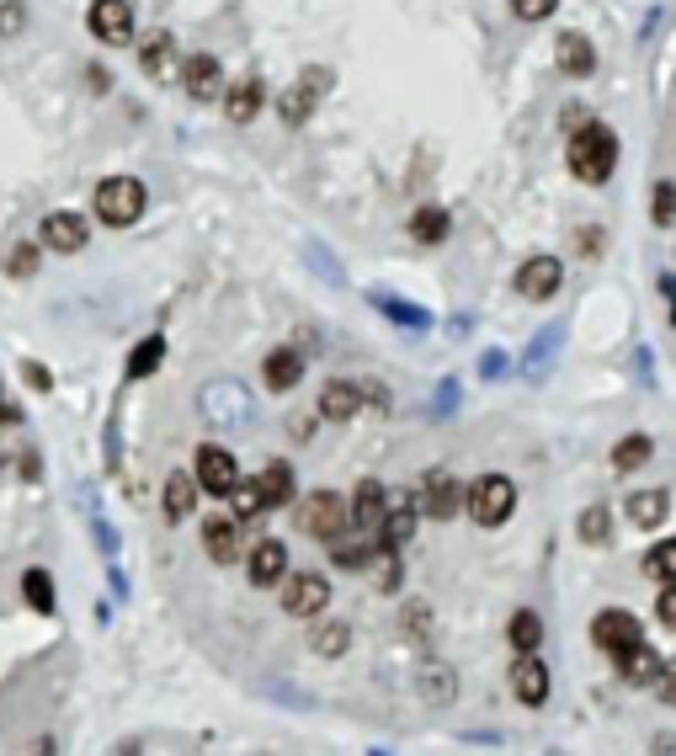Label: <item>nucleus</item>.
<instances>
[{
  "label": "nucleus",
  "mask_w": 676,
  "mask_h": 756,
  "mask_svg": "<svg viewBox=\"0 0 676 756\" xmlns=\"http://www.w3.org/2000/svg\"><path fill=\"white\" fill-rule=\"evenodd\" d=\"M618 171V134L602 123H586L570 139V177L586 187H602Z\"/></svg>",
  "instance_id": "nucleus-1"
},
{
  "label": "nucleus",
  "mask_w": 676,
  "mask_h": 756,
  "mask_svg": "<svg viewBox=\"0 0 676 756\" xmlns=\"http://www.w3.org/2000/svg\"><path fill=\"white\" fill-rule=\"evenodd\" d=\"M144 182H133V177H107V182L96 187V219L101 224H112V230H128V224H139L144 219Z\"/></svg>",
  "instance_id": "nucleus-2"
},
{
  "label": "nucleus",
  "mask_w": 676,
  "mask_h": 756,
  "mask_svg": "<svg viewBox=\"0 0 676 756\" xmlns=\"http://www.w3.org/2000/svg\"><path fill=\"white\" fill-rule=\"evenodd\" d=\"M463 507H469V517H474L480 528H501L506 517L517 512V485L506 480V475H480V480L469 485Z\"/></svg>",
  "instance_id": "nucleus-3"
},
{
  "label": "nucleus",
  "mask_w": 676,
  "mask_h": 756,
  "mask_svg": "<svg viewBox=\"0 0 676 756\" xmlns=\"http://www.w3.org/2000/svg\"><path fill=\"white\" fill-rule=\"evenodd\" d=\"M346 522H352V507L341 501L336 490H314V496L299 501V528H304L309 539H336Z\"/></svg>",
  "instance_id": "nucleus-4"
},
{
  "label": "nucleus",
  "mask_w": 676,
  "mask_h": 756,
  "mask_svg": "<svg viewBox=\"0 0 676 756\" xmlns=\"http://www.w3.org/2000/svg\"><path fill=\"white\" fill-rule=\"evenodd\" d=\"M192 475H197V485H203L208 496H229V490H235V480H240V464H235V454H229V448L203 443V448H197V458H192Z\"/></svg>",
  "instance_id": "nucleus-5"
},
{
  "label": "nucleus",
  "mask_w": 676,
  "mask_h": 756,
  "mask_svg": "<svg viewBox=\"0 0 676 756\" xmlns=\"http://www.w3.org/2000/svg\"><path fill=\"white\" fill-rule=\"evenodd\" d=\"M459 501H463V490L448 469H431L427 480H421V490H416V512H427L431 522H448V517L459 512Z\"/></svg>",
  "instance_id": "nucleus-6"
},
{
  "label": "nucleus",
  "mask_w": 676,
  "mask_h": 756,
  "mask_svg": "<svg viewBox=\"0 0 676 756\" xmlns=\"http://www.w3.org/2000/svg\"><path fill=\"white\" fill-rule=\"evenodd\" d=\"M240 512H214L203 522V554L214 560V565H235L240 560Z\"/></svg>",
  "instance_id": "nucleus-7"
},
{
  "label": "nucleus",
  "mask_w": 676,
  "mask_h": 756,
  "mask_svg": "<svg viewBox=\"0 0 676 756\" xmlns=\"http://www.w3.org/2000/svg\"><path fill=\"white\" fill-rule=\"evenodd\" d=\"M512 693H517V703H527V709H544V703H549V666L538 661V650H517V661H512Z\"/></svg>",
  "instance_id": "nucleus-8"
},
{
  "label": "nucleus",
  "mask_w": 676,
  "mask_h": 756,
  "mask_svg": "<svg viewBox=\"0 0 676 756\" xmlns=\"http://www.w3.org/2000/svg\"><path fill=\"white\" fill-rule=\"evenodd\" d=\"M282 607H288L293 618H320V613L331 607V581H325V575H288Z\"/></svg>",
  "instance_id": "nucleus-9"
},
{
  "label": "nucleus",
  "mask_w": 676,
  "mask_h": 756,
  "mask_svg": "<svg viewBox=\"0 0 676 756\" xmlns=\"http://www.w3.org/2000/svg\"><path fill=\"white\" fill-rule=\"evenodd\" d=\"M559 283H565L559 256H527L523 267H517V294H523V299H554Z\"/></svg>",
  "instance_id": "nucleus-10"
},
{
  "label": "nucleus",
  "mask_w": 676,
  "mask_h": 756,
  "mask_svg": "<svg viewBox=\"0 0 676 756\" xmlns=\"http://www.w3.org/2000/svg\"><path fill=\"white\" fill-rule=\"evenodd\" d=\"M86 22H92V32L101 43H128L133 38V6L128 0H92Z\"/></svg>",
  "instance_id": "nucleus-11"
},
{
  "label": "nucleus",
  "mask_w": 676,
  "mask_h": 756,
  "mask_svg": "<svg viewBox=\"0 0 676 756\" xmlns=\"http://www.w3.org/2000/svg\"><path fill=\"white\" fill-rule=\"evenodd\" d=\"M203 411L224 426H240V422H250V394L240 390L235 379H224V384H208V390H203Z\"/></svg>",
  "instance_id": "nucleus-12"
},
{
  "label": "nucleus",
  "mask_w": 676,
  "mask_h": 756,
  "mask_svg": "<svg viewBox=\"0 0 676 756\" xmlns=\"http://www.w3.org/2000/svg\"><path fill=\"white\" fill-rule=\"evenodd\" d=\"M325 81H331L325 70H309L304 81H293V86L282 92L277 113H282V123H288V128H299V123H304L309 113H314V102H320V92H325Z\"/></svg>",
  "instance_id": "nucleus-13"
},
{
  "label": "nucleus",
  "mask_w": 676,
  "mask_h": 756,
  "mask_svg": "<svg viewBox=\"0 0 676 756\" xmlns=\"http://www.w3.org/2000/svg\"><path fill=\"white\" fill-rule=\"evenodd\" d=\"M182 86L192 102H214V96H224V64L214 54H192L182 64Z\"/></svg>",
  "instance_id": "nucleus-14"
},
{
  "label": "nucleus",
  "mask_w": 676,
  "mask_h": 756,
  "mask_svg": "<svg viewBox=\"0 0 676 756\" xmlns=\"http://www.w3.org/2000/svg\"><path fill=\"white\" fill-rule=\"evenodd\" d=\"M591 639H597V650H608V656H618L623 645H634V639H645L640 635V618L634 613H597V624H591Z\"/></svg>",
  "instance_id": "nucleus-15"
},
{
  "label": "nucleus",
  "mask_w": 676,
  "mask_h": 756,
  "mask_svg": "<svg viewBox=\"0 0 676 756\" xmlns=\"http://www.w3.org/2000/svg\"><path fill=\"white\" fill-rule=\"evenodd\" d=\"M384 512H389V490L378 480H363L357 485V496H352V528L357 533H368V539H378V522H384Z\"/></svg>",
  "instance_id": "nucleus-16"
},
{
  "label": "nucleus",
  "mask_w": 676,
  "mask_h": 756,
  "mask_svg": "<svg viewBox=\"0 0 676 756\" xmlns=\"http://www.w3.org/2000/svg\"><path fill=\"white\" fill-rule=\"evenodd\" d=\"M261 107H267V81L261 75H246V81L224 86V118L229 123H250Z\"/></svg>",
  "instance_id": "nucleus-17"
},
{
  "label": "nucleus",
  "mask_w": 676,
  "mask_h": 756,
  "mask_svg": "<svg viewBox=\"0 0 676 756\" xmlns=\"http://www.w3.org/2000/svg\"><path fill=\"white\" fill-rule=\"evenodd\" d=\"M197 496H203L197 475L171 469V480H165V490H160V507H165V517H171V522H186V517L197 512Z\"/></svg>",
  "instance_id": "nucleus-18"
},
{
  "label": "nucleus",
  "mask_w": 676,
  "mask_h": 756,
  "mask_svg": "<svg viewBox=\"0 0 676 756\" xmlns=\"http://www.w3.org/2000/svg\"><path fill=\"white\" fill-rule=\"evenodd\" d=\"M37 241L49 245V251H60V256H75V251L86 245V219H81V213H49Z\"/></svg>",
  "instance_id": "nucleus-19"
},
{
  "label": "nucleus",
  "mask_w": 676,
  "mask_h": 756,
  "mask_svg": "<svg viewBox=\"0 0 676 756\" xmlns=\"http://www.w3.org/2000/svg\"><path fill=\"white\" fill-rule=\"evenodd\" d=\"M416 533V501L410 496H389V512L378 522V549H400Z\"/></svg>",
  "instance_id": "nucleus-20"
},
{
  "label": "nucleus",
  "mask_w": 676,
  "mask_h": 756,
  "mask_svg": "<svg viewBox=\"0 0 676 756\" xmlns=\"http://www.w3.org/2000/svg\"><path fill=\"white\" fill-rule=\"evenodd\" d=\"M250 586H277V581H288V549L277 544V539H261V544L250 549Z\"/></svg>",
  "instance_id": "nucleus-21"
},
{
  "label": "nucleus",
  "mask_w": 676,
  "mask_h": 756,
  "mask_svg": "<svg viewBox=\"0 0 676 756\" xmlns=\"http://www.w3.org/2000/svg\"><path fill=\"white\" fill-rule=\"evenodd\" d=\"M299 379H304V358L293 352V347H277L272 358L261 363V384L272 394H288V390H299Z\"/></svg>",
  "instance_id": "nucleus-22"
},
{
  "label": "nucleus",
  "mask_w": 676,
  "mask_h": 756,
  "mask_svg": "<svg viewBox=\"0 0 676 756\" xmlns=\"http://www.w3.org/2000/svg\"><path fill=\"white\" fill-rule=\"evenodd\" d=\"M554 60H559V70H565V75L586 81V75L597 70V49H591V38H581V32H559V43H554Z\"/></svg>",
  "instance_id": "nucleus-23"
},
{
  "label": "nucleus",
  "mask_w": 676,
  "mask_h": 756,
  "mask_svg": "<svg viewBox=\"0 0 676 756\" xmlns=\"http://www.w3.org/2000/svg\"><path fill=\"white\" fill-rule=\"evenodd\" d=\"M363 400H368V394L357 390V384H346V379H331V384L320 390V416H325V422H352V416L363 411Z\"/></svg>",
  "instance_id": "nucleus-24"
},
{
  "label": "nucleus",
  "mask_w": 676,
  "mask_h": 756,
  "mask_svg": "<svg viewBox=\"0 0 676 756\" xmlns=\"http://www.w3.org/2000/svg\"><path fill=\"white\" fill-rule=\"evenodd\" d=\"M139 70L150 81H171V70H176V38L171 32H150L144 49H139Z\"/></svg>",
  "instance_id": "nucleus-25"
},
{
  "label": "nucleus",
  "mask_w": 676,
  "mask_h": 756,
  "mask_svg": "<svg viewBox=\"0 0 676 756\" xmlns=\"http://www.w3.org/2000/svg\"><path fill=\"white\" fill-rule=\"evenodd\" d=\"M613 661H618V671H623L629 682H655V677H661V650H650L645 639L623 645V650H618Z\"/></svg>",
  "instance_id": "nucleus-26"
},
{
  "label": "nucleus",
  "mask_w": 676,
  "mask_h": 756,
  "mask_svg": "<svg viewBox=\"0 0 676 756\" xmlns=\"http://www.w3.org/2000/svg\"><path fill=\"white\" fill-rule=\"evenodd\" d=\"M666 512H672L666 490H634V496H629V522H634V528H661Z\"/></svg>",
  "instance_id": "nucleus-27"
},
{
  "label": "nucleus",
  "mask_w": 676,
  "mask_h": 756,
  "mask_svg": "<svg viewBox=\"0 0 676 756\" xmlns=\"http://www.w3.org/2000/svg\"><path fill=\"white\" fill-rule=\"evenodd\" d=\"M256 490H261V512H267V507H282V501L293 496V475H288V464H267V469L256 475Z\"/></svg>",
  "instance_id": "nucleus-28"
},
{
  "label": "nucleus",
  "mask_w": 676,
  "mask_h": 756,
  "mask_svg": "<svg viewBox=\"0 0 676 756\" xmlns=\"http://www.w3.org/2000/svg\"><path fill=\"white\" fill-rule=\"evenodd\" d=\"M512 650H538L544 645V618L533 613V607H523V613H512Z\"/></svg>",
  "instance_id": "nucleus-29"
},
{
  "label": "nucleus",
  "mask_w": 676,
  "mask_h": 756,
  "mask_svg": "<svg viewBox=\"0 0 676 756\" xmlns=\"http://www.w3.org/2000/svg\"><path fill=\"white\" fill-rule=\"evenodd\" d=\"M346 645H352V629H346V624H320V629L309 635V650H314V656H325V661L346 656Z\"/></svg>",
  "instance_id": "nucleus-30"
},
{
  "label": "nucleus",
  "mask_w": 676,
  "mask_h": 756,
  "mask_svg": "<svg viewBox=\"0 0 676 756\" xmlns=\"http://www.w3.org/2000/svg\"><path fill=\"white\" fill-rule=\"evenodd\" d=\"M650 454H655V443H650L645 432H634V437H623V443L613 448V469L618 475H629V469H640Z\"/></svg>",
  "instance_id": "nucleus-31"
},
{
  "label": "nucleus",
  "mask_w": 676,
  "mask_h": 756,
  "mask_svg": "<svg viewBox=\"0 0 676 756\" xmlns=\"http://www.w3.org/2000/svg\"><path fill=\"white\" fill-rule=\"evenodd\" d=\"M645 571L650 581H661V586H676V539H661V544L645 554Z\"/></svg>",
  "instance_id": "nucleus-32"
},
{
  "label": "nucleus",
  "mask_w": 676,
  "mask_h": 756,
  "mask_svg": "<svg viewBox=\"0 0 676 756\" xmlns=\"http://www.w3.org/2000/svg\"><path fill=\"white\" fill-rule=\"evenodd\" d=\"M160 358H165V341H160V336H144V341L133 347V358H128V379H150L154 368H160Z\"/></svg>",
  "instance_id": "nucleus-33"
},
{
  "label": "nucleus",
  "mask_w": 676,
  "mask_h": 756,
  "mask_svg": "<svg viewBox=\"0 0 676 756\" xmlns=\"http://www.w3.org/2000/svg\"><path fill=\"white\" fill-rule=\"evenodd\" d=\"M410 235H416L421 245L448 241V213H442V209H416V219H410Z\"/></svg>",
  "instance_id": "nucleus-34"
},
{
  "label": "nucleus",
  "mask_w": 676,
  "mask_h": 756,
  "mask_svg": "<svg viewBox=\"0 0 676 756\" xmlns=\"http://www.w3.org/2000/svg\"><path fill=\"white\" fill-rule=\"evenodd\" d=\"M373 544H378V539H373ZM373 544H368V539H346V544H341V539H331V560H336L341 571H363V565L373 560Z\"/></svg>",
  "instance_id": "nucleus-35"
},
{
  "label": "nucleus",
  "mask_w": 676,
  "mask_h": 756,
  "mask_svg": "<svg viewBox=\"0 0 676 756\" xmlns=\"http://www.w3.org/2000/svg\"><path fill=\"white\" fill-rule=\"evenodd\" d=\"M373 304L389 315V320H400V326H410V331H421L427 326V309H416V304H405V299H395V294H373Z\"/></svg>",
  "instance_id": "nucleus-36"
},
{
  "label": "nucleus",
  "mask_w": 676,
  "mask_h": 756,
  "mask_svg": "<svg viewBox=\"0 0 676 756\" xmlns=\"http://www.w3.org/2000/svg\"><path fill=\"white\" fill-rule=\"evenodd\" d=\"M22 597H28V607H37V613H54V581L43 571H28L22 575Z\"/></svg>",
  "instance_id": "nucleus-37"
},
{
  "label": "nucleus",
  "mask_w": 676,
  "mask_h": 756,
  "mask_svg": "<svg viewBox=\"0 0 676 756\" xmlns=\"http://www.w3.org/2000/svg\"><path fill=\"white\" fill-rule=\"evenodd\" d=\"M608 522H613V517H608V507H591V512L581 517V539H586V544H608V533H613Z\"/></svg>",
  "instance_id": "nucleus-38"
},
{
  "label": "nucleus",
  "mask_w": 676,
  "mask_h": 756,
  "mask_svg": "<svg viewBox=\"0 0 676 756\" xmlns=\"http://www.w3.org/2000/svg\"><path fill=\"white\" fill-rule=\"evenodd\" d=\"M650 219H655V224H672L676 219V187L672 182L655 187V198H650Z\"/></svg>",
  "instance_id": "nucleus-39"
},
{
  "label": "nucleus",
  "mask_w": 676,
  "mask_h": 756,
  "mask_svg": "<svg viewBox=\"0 0 676 756\" xmlns=\"http://www.w3.org/2000/svg\"><path fill=\"white\" fill-rule=\"evenodd\" d=\"M229 496H235V512H240V522L261 512V490H256V480H235V490H229Z\"/></svg>",
  "instance_id": "nucleus-40"
},
{
  "label": "nucleus",
  "mask_w": 676,
  "mask_h": 756,
  "mask_svg": "<svg viewBox=\"0 0 676 756\" xmlns=\"http://www.w3.org/2000/svg\"><path fill=\"white\" fill-rule=\"evenodd\" d=\"M512 11H517L523 22H544V17L559 11V0H512Z\"/></svg>",
  "instance_id": "nucleus-41"
},
{
  "label": "nucleus",
  "mask_w": 676,
  "mask_h": 756,
  "mask_svg": "<svg viewBox=\"0 0 676 756\" xmlns=\"http://www.w3.org/2000/svg\"><path fill=\"white\" fill-rule=\"evenodd\" d=\"M22 0H0V38H11V32H22Z\"/></svg>",
  "instance_id": "nucleus-42"
},
{
  "label": "nucleus",
  "mask_w": 676,
  "mask_h": 756,
  "mask_svg": "<svg viewBox=\"0 0 676 756\" xmlns=\"http://www.w3.org/2000/svg\"><path fill=\"white\" fill-rule=\"evenodd\" d=\"M32 267H37V251H32V245H17V251H11V277H32Z\"/></svg>",
  "instance_id": "nucleus-43"
},
{
  "label": "nucleus",
  "mask_w": 676,
  "mask_h": 756,
  "mask_svg": "<svg viewBox=\"0 0 676 756\" xmlns=\"http://www.w3.org/2000/svg\"><path fill=\"white\" fill-rule=\"evenodd\" d=\"M22 379H28V384H32L37 394H49V390H54V373H49L43 363H28V368H22Z\"/></svg>",
  "instance_id": "nucleus-44"
},
{
  "label": "nucleus",
  "mask_w": 676,
  "mask_h": 756,
  "mask_svg": "<svg viewBox=\"0 0 676 756\" xmlns=\"http://www.w3.org/2000/svg\"><path fill=\"white\" fill-rule=\"evenodd\" d=\"M655 688H661V698H666V703H672V709H676V661H666V666H661V677H655Z\"/></svg>",
  "instance_id": "nucleus-45"
},
{
  "label": "nucleus",
  "mask_w": 676,
  "mask_h": 756,
  "mask_svg": "<svg viewBox=\"0 0 676 756\" xmlns=\"http://www.w3.org/2000/svg\"><path fill=\"white\" fill-rule=\"evenodd\" d=\"M661 624L676 629V586H661Z\"/></svg>",
  "instance_id": "nucleus-46"
}]
</instances>
